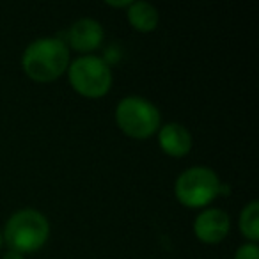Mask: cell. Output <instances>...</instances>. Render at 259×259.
<instances>
[{"label": "cell", "mask_w": 259, "mask_h": 259, "mask_svg": "<svg viewBox=\"0 0 259 259\" xmlns=\"http://www.w3.org/2000/svg\"><path fill=\"white\" fill-rule=\"evenodd\" d=\"M71 62V50L64 39L45 36L30 41L22 55L23 73L32 82L50 83L66 75Z\"/></svg>", "instance_id": "obj_1"}, {"label": "cell", "mask_w": 259, "mask_h": 259, "mask_svg": "<svg viewBox=\"0 0 259 259\" xmlns=\"http://www.w3.org/2000/svg\"><path fill=\"white\" fill-rule=\"evenodd\" d=\"M4 243L9 250L32 254L47 245L50 238V220L36 208L16 209L4 226Z\"/></svg>", "instance_id": "obj_2"}, {"label": "cell", "mask_w": 259, "mask_h": 259, "mask_svg": "<svg viewBox=\"0 0 259 259\" xmlns=\"http://www.w3.org/2000/svg\"><path fill=\"white\" fill-rule=\"evenodd\" d=\"M115 124L122 134L135 141L156 135L162 126L160 108L153 101L142 96H124L115 107Z\"/></svg>", "instance_id": "obj_3"}, {"label": "cell", "mask_w": 259, "mask_h": 259, "mask_svg": "<svg viewBox=\"0 0 259 259\" xmlns=\"http://www.w3.org/2000/svg\"><path fill=\"white\" fill-rule=\"evenodd\" d=\"M66 75L71 89L89 100H100L107 96L114 83L110 64L98 55H80L73 59Z\"/></svg>", "instance_id": "obj_4"}, {"label": "cell", "mask_w": 259, "mask_h": 259, "mask_svg": "<svg viewBox=\"0 0 259 259\" xmlns=\"http://www.w3.org/2000/svg\"><path fill=\"white\" fill-rule=\"evenodd\" d=\"M220 185L222 181L211 167L192 165L176 178L174 195L185 208L202 209L219 197Z\"/></svg>", "instance_id": "obj_5"}, {"label": "cell", "mask_w": 259, "mask_h": 259, "mask_svg": "<svg viewBox=\"0 0 259 259\" xmlns=\"http://www.w3.org/2000/svg\"><path fill=\"white\" fill-rule=\"evenodd\" d=\"M231 231V217L222 208H206L194 219V234L204 245H219Z\"/></svg>", "instance_id": "obj_6"}, {"label": "cell", "mask_w": 259, "mask_h": 259, "mask_svg": "<svg viewBox=\"0 0 259 259\" xmlns=\"http://www.w3.org/2000/svg\"><path fill=\"white\" fill-rule=\"evenodd\" d=\"M105 39V30L98 20L80 18L71 23L66 32V41L69 50H75L82 55H93L94 50L101 47Z\"/></svg>", "instance_id": "obj_7"}, {"label": "cell", "mask_w": 259, "mask_h": 259, "mask_svg": "<svg viewBox=\"0 0 259 259\" xmlns=\"http://www.w3.org/2000/svg\"><path fill=\"white\" fill-rule=\"evenodd\" d=\"M158 135V146L170 158H185L192 151L194 139L188 128L181 122H167L162 124L156 132Z\"/></svg>", "instance_id": "obj_8"}, {"label": "cell", "mask_w": 259, "mask_h": 259, "mask_svg": "<svg viewBox=\"0 0 259 259\" xmlns=\"http://www.w3.org/2000/svg\"><path fill=\"white\" fill-rule=\"evenodd\" d=\"M124 13H126V20H128L130 27H132L135 32L151 34V32H155L160 23L158 9H156L151 2H146V0H134Z\"/></svg>", "instance_id": "obj_9"}, {"label": "cell", "mask_w": 259, "mask_h": 259, "mask_svg": "<svg viewBox=\"0 0 259 259\" xmlns=\"http://www.w3.org/2000/svg\"><path fill=\"white\" fill-rule=\"evenodd\" d=\"M238 229L248 243L259 241V202L250 201L241 208L238 217Z\"/></svg>", "instance_id": "obj_10"}, {"label": "cell", "mask_w": 259, "mask_h": 259, "mask_svg": "<svg viewBox=\"0 0 259 259\" xmlns=\"http://www.w3.org/2000/svg\"><path fill=\"white\" fill-rule=\"evenodd\" d=\"M234 259H259V247L257 243H241L234 252Z\"/></svg>", "instance_id": "obj_11"}, {"label": "cell", "mask_w": 259, "mask_h": 259, "mask_svg": "<svg viewBox=\"0 0 259 259\" xmlns=\"http://www.w3.org/2000/svg\"><path fill=\"white\" fill-rule=\"evenodd\" d=\"M132 2H134V0H122V2H114V0H108L107 6H108V8H114V9H124V11H126Z\"/></svg>", "instance_id": "obj_12"}, {"label": "cell", "mask_w": 259, "mask_h": 259, "mask_svg": "<svg viewBox=\"0 0 259 259\" xmlns=\"http://www.w3.org/2000/svg\"><path fill=\"white\" fill-rule=\"evenodd\" d=\"M2 259H25V255L20 254V252H16V250H9L8 248V252H4Z\"/></svg>", "instance_id": "obj_13"}, {"label": "cell", "mask_w": 259, "mask_h": 259, "mask_svg": "<svg viewBox=\"0 0 259 259\" xmlns=\"http://www.w3.org/2000/svg\"><path fill=\"white\" fill-rule=\"evenodd\" d=\"M4 245V234H2V229H0V248Z\"/></svg>", "instance_id": "obj_14"}]
</instances>
